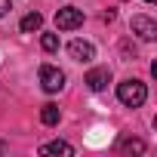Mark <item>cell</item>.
Wrapping results in <instances>:
<instances>
[{"label":"cell","mask_w":157,"mask_h":157,"mask_svg":"<svg viewBox=\"0 0 157 157\" xmlns=\"http://www.w3.org/2000/svg\"><path fill=\"white\" fill-rule=\"evenodd\" d=\"M117 99H120L126 108H139V105H145L148 90H145L142 80H123V83L117 86Z\"/></svg>","instance_id":"6da1fadb"},{"label":"cell","mask_w":157,"mask_h":157,"mask_svg":"<svg viewBox=\"0 0 157 157\" xmlns=\"http://www.w3.org/2000/svg\"><path fill=\"white\" fill-rule=\"evenodd\" d=\"M83 25V13L77 10V6H62L56 13V28L59 31H74V28H80Z\"/></svg>","instance_id":"7a4b0ae2"},{"label":"cell","mask_w":157,"mask_h":157,"mask_svg":"<svg viewBox=\"0 0 157 157\" xmlns=\"http://www.w3.org/2000/svg\"><path fill=\"white\" fill-rule=\"evenodd\" d=\"M40 86H43L46 93H59V90L65 86V74H62L59 68H52V65H43V68H40Z\"/></svg>","instance_id":"3957f363"},{"label":"cell","mask_w":157,"mask_h":157,"mask_svg":"<svg viewBox=\"0 0 157 157\" xmlns=\"http://www.w3.org/2000/svg\"><path fill=\"white\" fill-rule=\"evenodd\" d=\"M132 34H139L142 40H154L157 37V25L148 16H132Z\"/></svg>","instance_id":"277c9868"},{"label":"cell","mask_w":157,"mask_h":157,"mask_svg":"<svg viewBox=\"0 0 157 157\" xmlns=\"http://www.w3.org/2000/svg\"><path fill=\"white\" fill-rule=\"evenodd\" d=\"M108 83H111V71H108V68H93V71L86 74V86H90L93 93H102Z\"/></svg>","instance_id":"5b68a950"},{"label":"cell","mask_w":157,"mask_h":157,"mask_svg":"<svg viewBox=\"0 0 157 157\" xmlns=\"http://www.w3.org/2000/svg\"><path fill=\"white\" fill-rule=\"evenodd\" d=\"M68 52H71V59H77V62H93V59H96V49H93V43H86V40H74V43L68 46Z\"/></svg>","instance_id":"8992f818"},{"label":"cell","mask_w":157,"mask_h":157,"mask_svg":"<svg viewBox=\"0 0 157 157\" xmlns=\"http://www.w3.org/2000/svg\"><path fill=\"white\" fill-rule=\"evenodd\" d=\"M59 117H62V114H59V105H52V102H49V105H43L40 120H43L46 126H56V123H59Z\"/></svg>","instance_id":"52a82bcc"},{"label":"cell","mask_w":157,"mask_h":157,"mask_svg":"<svg viewBox=\"0 0 157 157\" xmlns=\"http://www.w3.org/2000/svg\"><path fill=\"white\" fill-rule=\"evenodd\" d=\"M40 154H68V157H71V154H74V148H71L68 142H49V145H43V148H40Z\"/></svg>","instance_id":"ba28073f"},{"label":"cell","mask_w":157,"mask_h":157,"mask_svg":"<svg viewBox=\"0 0 157 157\" xmlns=\"http://www.w3.org/2000/svg\"><path fill=\"white\" fill-rule=\"evenodd\" d=\"M40 25H43V16H40V13H28V16L22 19L19 28H22V31H37Z\"/></svg>","instance_id":"9c48e42d"},{"label":"cell","mask_w":157,"mask_h":157,"mask_svg":"<svg viewBox=\"0 0 157 157\" xmlns=\"http://www.w3.org/2000/svg\"><path fill=\"white\" fill-rule=\"evenodd\" d=\"M40 46H43L46 52H56V49H59V37H56V34H43V37H40Z\"/></svg>","instance_id":"30bf717a"},{"label":"cell","mask_w":157,"mask_h":157,"mask_svg":"<svg viewBox=\"0 0 157 157\" xmlns=\"http://www.w3.org/2000/svg\"><path fill=\"white\" fill-rule=\"evenodd\" d=\"M10 6H13V0H0V19L10 13Z\"/></svg>","instance_id":"8fae6325"},{"label":"cell","mask_w":157,"mask_h":157,"mask_svg":"<svg viewBox=\"0 0 157 157\" xmlns=\"http://www.w3.org/2000/svg\"><path fill=\"white\" fill-rule=\"evenodd\" d=\"M126 148H129V151H145V145H142V142H126Z\"/></svg>","instance_id":"7c38bea8"},{"label":"cell","mask_w":157,"mask_h":157,"mask_svg":"<svg viewBox=\"0 0 157 157\" xmlns=\"http://www.w3.org/2000/svg\"><path fill=\"white\" fill-rule=\"evenodd\" d=\"M145 3H154V0H145Z\"/></svg>","instance_id":"4fadbf2b"},{"label":"cell","mask_w":157,"mask_h":157,"mask_svg":"<svg viewBox=\"0 0 157 157\" xmlns=\"http://www.w3.org/2000/svg\"><path fill=\"white\" fill-rule=\"evenodd\" d=\"M0 151H3V145H0Z\"/></svg>","instance_id":"5bb4252c"}]
</instances>
